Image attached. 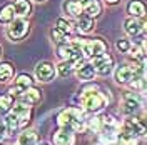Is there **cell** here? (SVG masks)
<instances>
[{"instance_id": "cell-3", "label": "cell", "mask_w": 147, "mask_h": 145, "mask_svg": "<svg viewBox=\"0 0 147 145\" xmlns=\"http://www.w3.org/2000/svg\"><path fill=\"white\" fill-rule=\"evenodd\" d=\"M30 34V22L27 18L17 17L10 25H7V38L10 42H22Z\"/></svg>"}, {"instance_id": "cell-21", "label": "cell", "mask_w": 147, "mask_h": 145, "mask_svg": "<svg viewBox=\"0 0 147 145\" xmlns=\"http://www.w3.org/2000/svg\"><path fill=\"white\" fill-rule=\"evenodd\" d=\"M13 7H15L17 17L27 18L28 15H32V3H30V0H13Z\"/></svg>"}, {"instance_id": "cell-5", "label": "cell", "mask_w": 147, "mask_h": 145, "mask_svg": "<svg viewBox=\"0 0 147 145\" xmlns=\"http://www.w3.org/2000/svg\"><path fill=\"white\" fill-rule=\"evenodd\" d=\"M57 77V65H54L49 60L38 62L35 67V79L42 83H49Z\"/></svg>"}, {"instance_id": "cell-26", "label": "cell", "mask_w": 147, "mask_h": 145, "mask_svg": "<svg viewBox=\"0 0 147 145\" xmlns=\"http://www.w3.org/2000/svg\"><path fill=\"white\" fill-rule=\"evenodd\" d=\"M75 70V67H74L72 62H69V60H62L60 64L57 65V75L59 77H62V79H65V77H70V73Z\"/></svg>"}, {"instance_id": "cell-35", "label": "cell", "mask_w": 147, "mask_h": 145, "mask_svg": "<svg viewBox=\"0 0 147 145\" xmlns=\"http://www.w3.org/2000/svg\"><path fill=\"white\" fill-rule=\"evenodd\" d=\"M120 0H105V3H109V5H117Z\"/></svg>"}, {"instance_id": "cell-39", "label": "cell", "mask_w": 147, "mask_h": 145, "mask_svg": "<svg viewBox=\"0 0 147 145\" xmlns=\"http://www.w3.org/2000/svg\"><path fill=\"white\" fill-rule=\"evenodd\" d=\"M144 138H146V140H147V134H146V135H144Z\"/></svg>"}, {"instance_id": "cell-23", "label": "cell", "mask_w": 147, "mask_h": 145, "mask_svg": "<svg viewBox=\"0 0 147 145\" xmlns=\"http://www.w3.org/2000/svg\"><path fill=\"white\" fill-rule=\"evenodd\" d=\"M55 27L59 28V30H62L64 34L70 35L74 30H77V22L74 23V22H70V20H67V18H64V17H59L55 20Z\"/></svg>"}, {"instance_id": "cell-38", "label": "cell", "mask_w": 147, "mask_h": 145, "mask_svg": "<svg viewBox=\"0 0 147 145\" xmlns=\"http://www.w3.org/2000/svg\"><path fill=\"white\" fill-rule=\"evenodd\" d=\"M0 57H2V45H0Z\"/></svg>"}, {"instance_id": "cell-28", "label": "cell", "mask_w": 147, "mask_h": 145, "mask_svg": "<svg viewBox=\"0 0 147 145\" xmlns=\"http://www.w3.org/2000/svg\"><path fill=\"white\" fill-rule=\"evenodd\" d=\"M50 40L54 42L55 45H62L65 42H69V40H67V34H64L62 30H59L57 27H54L50 30Z\"/></svg>"}, {"instance_id": "cell-33", "label": "cell", "mask_w": 147, "mask_h": 145, "mask_svg": "<svg viewBox=\"0 0 147 145\" xmlns=\"http://www.w3.org/2000/svg\"><path fill=\"white\" fill-rule=\"evenodd\" d=\"M87 125L90 127V130L94 132H100L104 128V122H102V117H94L90 120H87Z\"/></svg>"}, {"instance_id": "cell-10", "label": "cell", "mask_w": 147, "mask_h": 145, "mask_svg": "<svg viewBox=\"0 0 147 145\" xmlns=\"http://www.w3.org/2000/svg\"><path fill=\"white\" fill-rule=\"evenodd\" d=\"M54 145H75V132L69 128H59L52 134Z\"/></svg>"}, {"instance_id": "cell-8", "label": "cell", "mask_w": 147, "mask_h": 145, "mask_svg": "<svg viewBox=\"0 0 147 145\" xmlns=\"http://www.w3.org/2000/svg\"><path fill=\"white\" fill-rule=\"evenodd\" d=\"M142 109V99L137 93H125L122 97V112L125 115H134Z\"/></svg>"}, {"instance_id": "cell-36", "label": "cell", "mask_w": 147, "mask_h": 145, "mask_svg": "<svg viewBox=\"0 0 147 145\" xmlns=\"http://www.w3.org/2000/svg\"><path fill=\"white\" fill-rule=\"evenodd\" d=\"M142 34H147V20L142 22Z\"/></svg>"}, {"instance_id": "cell-27", "label": "cell", "mask_w": 147, "mask_h": 145, "mask_svg": "<svg viewBox=\"0 0 147 145\" xmlns=\"http://www.w3.org/2000/svg\"><path fill=\"white\" fill-rule=\"evenodd\" d=\"M13 107V97L5 93V95H0V115L3 113H9Z\"/></svg>"}, {"instance_id": "cell-13", "label": "cell", "mask_w": 147, "mask_h": 145, "mask_svg": "<svg viewBox=\"0 0 147 145\" xmlns=\"http://www.w3.org/2000/svg\"><path fill=\"white\" fill-rule=\"evenodd\" d=\"M20 102L25 103V105H30V107L40 103L42 102V92H40V89H37V87L27 89V90L20 95Z\"/></svg>"}, {"instance_id": "cell-6", "label": "cell", "mask_w": 147, "mask_h": 145, "mask_svg": "<svg viewBox=\"0 0 147 145\" xmlns=\"http://www.w3.org/2000/svg\"><path fill=\"white\" fill-rule=\"evenodd\" d=\"M124 132L134 137H144L147 134V122L139 117H130L124 124Z\"/></svg>"}, {"instance_id": "cell-24", "label": "cell", "mask_w": 147, "mask_h": 145, "mask_svg": "<svg viewBox=\"0 0 147 145\" xmlns=\"http://www.w3.org/2000/svg\"><path fill=\"white\" fill-rule=\"evenodd\" d=\"M92 30H94V20L89 17H80L79 20H77V32L79 34H90Z\"/></svg>"}, {"instance_id": "cell-7", "label": "cell", "mask_w": 147, "mask_h": 145, "mask_svg": "<svg viewBox=\"0 0 147 145\" xmlns=\"http://www.w3.org/2000/svg\"><path fill=\"white\" fill-rule=\"evenodd\" d=\"M32 83H34V79L28 75V73H18L17 77L13 79V85L9 89V95L12 97H20L24 92L30 89L32 87Z\"/></svg>"}, {"instance_id": "cell-30", "label": "cell", "mask_w": 147, "mask_h": 145, "mask_svg": "<svg viewBox=\"0 0 147 145\" xmlns=\"http://www.w3.org/2000/svg\"><path fill=\"white\" fill-rule=\"evenodd\" d=\"M130 85H132L136 90H139L140 93H147V75L139 77V79H136V80H132L130 82Z\"/></svg>"}, {"instance_id": "cell-32", "label": "cell", "mask_w": 147, "mask_h": 145, "mask_svg": "<svg viewBox=\"0 0 147 145\" xmlns=\"http://www.w3.org/2000/svg\"><path fill=\"white\" fill-rule=\"evenodd\" d=\"M117 140H119L120 145H137V137L129 135V134H125V132H122Z\"/></svg>"}, {"instance_id": "cell-12", "label": "cell", "mask_w": 147, "mask_h": 145, "mask_svg": "<svg viewBox=\"0 0 147 145\" xmlns=\"http://www.w3.org/2000/svg\"><path fill=\"white\" fill-rule=\"evenodd\" d=\"M114 79H115V82L120 83V85H124V83H130V82L136 79V75H134V70H132L130 64L119 65V67L115 68V72H114Z\"/></svg>"}, {"instance_id": "cell-11", "label": "cell", "mask_w": 147, "mask_h": 145, "mask_svg": "<svg viewBox=\"0 0 147 145\" xmlns=\"http://www.w3.org/2000/svg\"><path fill=\"white\" fill-rule=\"evenodd\" d=\"M12 113L17 115L18 124H20V128H24V127H27L28 125V120H30V117H32V107L20 102V103H17V105L12 107Z\"/></svg>"}, {"instance_id": "cell-1", "label": "cell", "mask_w": 147, "mask_h": 145, "mask_svg": "<svg viewBox=\"0 0 147 145\" xmlns=\"http://www.w3.org/2000/svg\"><path fill=\"white\" fill-rule=\"evenodd\" d=\"M57 124L60 125V128H69V130H74V132H82V130L87 128L84 110L74 109V107L62 110L57 115Z\"/></svg>"}, {"instance_id": "cell-14", "label": "cell", "mask_w": 147, "mask_h": 145, "mask_svg": "<svg viewBox=\"0 0 147 145\" xmlns=\"http://www.w3.org/2000/svg\"><path fill=\"white\" fill-rule=\"evenodd\" d=\"M62 9H64V12L69 17H74V18L84 17V5L79 0H65Z\"/></svg>"}, {"instance_id": "cell-31", "label": "cell", "mask_w": 147, "mask_h": 145, "mask_svg": "<svg viewBox=\"0 0 147 145\" xmlns=\"http://www.w3.org/2000/svg\"><path fill=\"white\" fill-rule=\"evenodd\" d=\"M130 47H132V44H130L129 38H119V40L115 42V48L119 50L120 54H129Z\"/></svg>"}, {"instance_id": "cell-9", "label": "cell", "mask_w": 147, "mask_h": 145, "mask_svg": "<svg viewBox=\"0 0 147 145\" xmlns=\"http://www.w3.org/2000/svg\"><path fill=\"white\" fill-rule=\"evenodd\" d=\"M92 65L99 75H109L114 70V58H112V55L104 54L100 57H95L92 60Z\"/></svg>"}, {"instance_id": "cell-17", "label": "cell", "mask_w": 147, "mask_h": 145, "mask_svg": "<svg viewBox=\"0 0 147 145\" xmlns=\"http://www.w3.org/2000/svg\"><path fill=\"white\" fill-rule=\"evenodd\" d=\"M15 79V67L9 60L0 62V83H9Z\"/></svg>"}, {"instance_id": "cell-19", "label": "cell", "mask_w": 147, "mask_h": 145, "mask_svg": "<svg viewBox=\"0 0 147 145\" xmlns=\"http://www.w3.org/2000/svg\"><path fill=\"white\" fill-rule=\"evenodd\" d=\"M75 73H77V79L80 82H90L95 79V75H97V72H95V68H94V65L92 64H85L82 65V67H79L77 70H75Z\"/></svg>"}, {"instance_id": "cell-16", "label": "cell", "mask_w": 147, "mask_h": 145, "mask_svg": "<svg viewBox=\"0 0 147 145\" xmlns=\"http://www.w3.org/2000/svg\"><path fill=\"white\" fill-rule=\"evenodd\" d=\"M17 18L13 3H3L0 5V25H10Z\"/></svg>"}, {"instance_id": "cell-29", "label": "cell", "mask_w": 147, "mask_h": 145, "mask_svg": "<svg viewBox=\"0 0 147 145\" xmlns=\"http://www.w3.org/2000/svg\"><path fill=\"white\" fill-rule=\"evenodd\" d=\"M129 57L134 60V62H139V60H142L144 57H146V50H144V47L142 45H132L130 47V50H129Z\"/></svg>"}, {"instance_id": "cell-37", "label": "cell", "mask_w": 147, "mask_h": 145, "mask_svg": "<svg viewBox=\"0 0 147 145\" xmlns=\"http://www.w3.org/2000/svg\"><path fill=\"white\" fill-rule=\"evenodd\" d=\"M34 2H38V3H42V2H45V0H34Z\"/></svg>"}, {"instance_id": "cell-15", "label": "cell", "mask_w": 147, "mask_h": 145, "mask_svg": "<svg viewBox=\"0 0 147 145\" xmlns=\"http://www.w3.org/2000/svg\"><path fill=\"white\" fill-rule=\"evenodd\" d=\"M127 13L134 18H142L147 15V5L142 0H130L127 3Z\"/></svg>"}, {"instance_id": "cell-20", "label": "cell", "mask_w": 147, "mask_h": 145, "mask_svg": "<svg viewBox=\"0 0 147 145\" xmlns=\"http://www.w3.org/2000/svg\"><path fill=\"white\" fill-rule=\"evenodd\" d=\"M100 13H102V5H100L99 0H89L84 5V15L85 17L95 20L97 17H100Z\"/></svg>"}, {"instance_id": "cell-34", "label": "cell", "mask_w": 147, "mask_h": 145, "mask_svg": "<svg viewBox=\"0 0 147 145\" xmlns=\"http://www.w3.org/2000/svg\"><path fill=\"white\" fill-rule=\"evenodd\" d=\"M139 64H140V67H142V72H144V75H147V57H144L142 60H139Z\"/></svg>"}, {"instance_id": "cell-22", "label": "cell", "mask_w": 147, "mask_h": 145, "mask_svg": "<svg viewBox=\"0 0 147 145\" xmlns=\"http://www.w3.org/2000/svg\"><path fill=\"white\" fill-rule=\"evenodd\" d=\"M18 145H38V135L35 130H25L18 137Z\"/></svg>"}, {"instance_id": "cell-2", "label": "cell", "mask_w": 147, "mask_h": 145, "mask_svg": "<svg viewBox=\"0 0 147 145\" xmlns=\"http://www.w3.org/2000/svg\"><path fill=\"white\" fill-rule=\"evenodd\" d=\"M80 105H82L84 112H89V113H97L107 107V97L99 92V89L95 85H92L89 89H85L82 92V97H80Z\"/></svg>"}, {"instance_id": "cell-18", "label": "cell", "mask_w": 147, "mask_h": 145, "mask_svg": "<svg viewBox=\"0 0 147 145\" xmlns=\"http://www.w3.org/2000/svg\"><path fill=\"white\" fill-rule=\"evenodd\" d=\"M124 30L125 34L130 37H139L142 34V22L139 18H134V17H129L124 20Z\"/></svg>"}, {"instance_id": "cell-40", "label": "cell", "mask_w": 147, "mask_h": 145, "mask_svg": "<svg viewBox=\"0 0 147 145\" xmlns=\"http://www.w3.org/2000/svg\"><path fill=\"white\" fill-rule=\"evenodd\" d=\"M38 145H47V144H38Z\"/></svg>"}, {"instance_id": "cell-25", "label": "cell", "mask_w": 147, "mask_h": 145, "mask_svg": "<svg viewBox=\"0 0 147 145\" xmlns=\"http://www.w3.org/2000/svg\"><path fill=\"white\" fill-rule=\"evenodd\" d=\"M5 125H7V134H9V135H15L18 132V128H20L17 115H13L12 112L7 113V117H5Z\"/></svg>"}, {"instance_id": "cell-4", "label": "cell", "mask_w": 147, "mask_h": 145, "mask_svg": "<svg viewBox=\"0 0 147 145\" xmlns=\"http://www.w3.org/2000/svg\"><path fill=\"white\" fill-rule=\"evenodd\" d=\"M107 42L100 38V37H95V38H85L84 42V47H82V54H84V58H90L94 60L95 57H100V55L107 54Z\"/></svg>"}]
</instances>
